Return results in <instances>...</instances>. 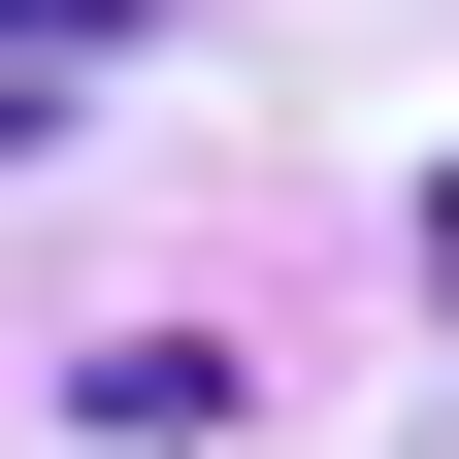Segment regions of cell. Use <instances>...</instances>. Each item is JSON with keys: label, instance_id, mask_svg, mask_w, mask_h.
Masks as SVG:
<instances>
[{"label": "cell", "instance_id": "6da1fadb", "mask_svg": "<svg viewBox=\"0 0 459 459\" xmlns=\"http://www.w3.org/2000/svg\"><path fill=\"white\" fill-rule=\"evenodd\" d=\"M0 33H33V66H66V33H132V0H0Z\"/></svg>", "mask_w": 459, "mask_h": 459}]
</instances>
